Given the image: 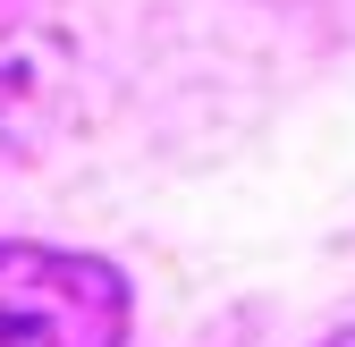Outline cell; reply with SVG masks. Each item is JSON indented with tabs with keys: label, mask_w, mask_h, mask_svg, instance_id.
<instances>
[{
	"label": "cell",
	"mask_w": 355,
	"mask_h": 347,
	"mask_svg": "<svg viewBox=\"0 0 355 347\" xmlns=\"http://www.w3.org/2000/svg\"><path fill=\"white\" fill-rule=\"evenodd\" d=\"M0 347H127V280L94 254L0 237Z\"/></svg>",
	"instance_id": "obj_1"
},
{
	"label": "cell",
	"mask_w": 355,
	"mask_h": 347,
	"mask_svg": "<svg viewBox=\"0 0 355 347\" xmlns=\"http://www.w3.org/2000/svg\"><path fill=\"white\" fill-rule=\"evenodd\" d=\"M322 347H355V330H338V339H322Z\"/></svg>",
	"instance_id": "obj_2"
}]
</instances>
